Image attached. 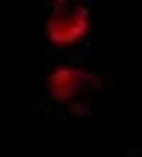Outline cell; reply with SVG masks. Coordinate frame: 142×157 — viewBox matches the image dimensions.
<instances>
[{
	"instance_id": "obj_1",
	"label": "cell",
	"mask_w": 142,
	"mask_h": 157,
	"mask_svg": "<svg viewBox=\"0 0 142 157\" xmlns=\"http://www.w3.org/2000/svg\"><path fill=\"white\" fill-rule=\"evenodd\" d=\"M102 91V77L80 63H57L46 75V94L51 103L68 109L71 114H85L91 94Z\"/></svg>"
},
{
	"instance_id": "obj_2",
	"label": "cell",
	"mask_w": 142,
	"mask_h": 157,
	"mask_svg": "<svg viewBox=\"0 0 142 157\" xmlns=\"http://www.w3.org/2000/svg\"><path fill=\"white\" fill-rule=\"evenodd\" d=\"M91 34V9L88 3H68L49 9L46 17V43L54 52H74L88 40Z\"/></svg>"
},
{
	"instance_id": "obj_3",
	"label": "cell",
	"mask_w": 142,
	"mask_h": 157,
	"mask_svg": "<svg viewBox=\"0 0 142 157\" xmlns=\"http://www.w3.org/2000/svg\"><path fill=\"white\" fill-rule=\"evenodd\" d=\"M68 3H77V0H49V9H57V6H68Z\"/></svg>"
},
{
	"instance_id": "obj_4",
	"label": "cell",
	"mask_w": 142,
	"mask_h": 157,
	"mask_svg": "<svg viewBox=\"0 0 142 157\" xmlns=\"http://www.w3.org/2000/svg\"><path fill=\"white\" fill-rule=\"evenodd\" d=\"M128 157H142V146H137V149H134V151H131Z\"/></svg>"
}]
</instances>
